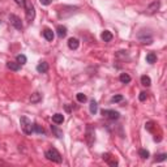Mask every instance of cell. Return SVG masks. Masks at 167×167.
Segmentation results:
<instances>
[{"mask_svg":"<svg viewBox=\"0 0 167 167\" xmlns=\"http://www.w3.org/2000/svg\"><path fill=\"white\" fill-rule=\"evenodd\" d=\"M159 7H161V3H159V2H154V3L150 4L148 8H146L145 13H146V14H154L158 9H159Z\"/></svg>","mask_w":167,"mask_h":167,"instance_id":"52a82bcc","label":"cell"},{"mask_svg":"<svg viewBox=\"0 0 167 167\" xmlns=\"http://www.w3.org/2000/svg\"><path fill=\"white\" fill-rule=\"evenodd\" d=\"M123 99H124V97H123V95H114V97L111 98V101H112L114 103H118V102H121Z\"/></svg>","mask_w":167,"mask_h":167,"instance_id":"484cf974","label":"cell"},{"mask_svg":"<svg viewBox=\"0 0 167 167\" xmlns=\"http://www.w3.org/2000/svg\"><path fill=\"white\" fill-rule=\"evenodd\" d=\"M78 46H80V42H78L77 38H69L68 39V47L71 50H77Z\"/></svg>","mask_w":167,"mask_h":167,"instance_id":"ba28073f","label":"cell"},{"mask_svg":"<svg viewBox=\"0 0 167 167\" xmlns=\"http://www.w3.org/2000/svg\"><path fill=\"white\" fill-rule=\"evenodd\" d=\"M24 8H25V12H26V18L27 21L31 22L35 18V8L33 5V3L30 0H25V4H24Z\"/></svg>","mask_w":167,"mask_h":167,"instance_id":"6da1fadb","label":"cell"},{"mask_svg":"<svg viewBox=\"0 0 167 167\" xmlns=\"http://www.w3.org/2000/svg\"><path fill=\"white\" fill-rule=\"evenodd\" d=\"M94 128L91 127V124H87L86 127V142H87V145L91 146L94 144Z\"/></svg>","mask_w":167,"mask_h":167,"instance_id":"277c9868","label":"cell"},{"mask_svg":"<svg viewBox=\"0 0 167 167\" xmlns=\"http://www.w3.org/2000/svg\"><path fill=\"white\" fill-rule=\"evenodd\" d=\"M9 21H11V24L13 25L16 29L17 30H22V22H21V18L18 17V16H16V14H11L9 16Z\"/></svg>","mask_w":167,"mask_h":167,"instance_id":"8992f818","label":"cell"},{"mask_svg":"<svg viewBox=\"0 0 167 167\" xmlns=\"http://www.w3.org/2000/svg\"><path fill=\"white\" fill-rule=\"evenodd\" d=\"M76 97H77V101L78 102H80V103H84V102H86V95L85 94H82V93H78L77 95H76Z\"/></svg>","mask_w":167,"mask_h":167,"instance_id":"d4e9b609","label":"cell"},{"mask_svg":"<svg viewBox=\"0 0 167 167\" xmlns=\"http://www.w3.org/2000/svg\"><path fill=\"white\" fill-rule=\"evenodd\" d=\"M153 125H154V123H153V121H148V123L145 124V128L152 132V131H153Z\"/></svg>","mask_w":167,"mask_h":167,"instance_id":"f1b7e54d","label":"cell"},{"mask_svg":"<svg viewBox=\"0 0 167 167\" xmlns=\"http://www.w3.org/2000/svg\"><path fill=\"white\" fill-rule=\"evenodd\" d=\"M20 124H21V129L24 131V133L31 134L34 132V131H33V124H31V121L26 116H22L21 119H20Z\"/></svg>","mask_w":167,"mask_h":167,"instance_id":"3957f363","label":"cell"},{"mask_svg":"<svg viewBox=\"0 0 167 167\" xmlns=\"http://www.w3.org/2000/svg\"><path fill=\"white\" fill-rule=\"evenodd\" d=\"M16 60H17V63L18 64H21V65H24V64H26V61H27V59H26V56L25 55H17V58H16Z\"/></svg>","mask_w":167,"mask_h":167,"instance_id":"7402d4cb","label":"cell"},{"mask_svg":"<svg viewBox=\"0 0 167 167\" xmlns=\"http://www.w3.org/2000/svg\"><path fill=\"white\" fill-rule=\"evenodd\" d=\"M51 129H52V132L55 133V136H56L58 138H61V137H63V132L58 128L56 125H51Z\"/></svg>","mask_w":167,"mask_h":167,"instance_id":"44dd1931","label":"cell"},{"mask_svg":"<svg viewBox=\"0 0 167 167\" xmlns=\"http://www.w3.org/2000/svg\"><path fill=\"white\" fill-rule=\"evenodd\" d=\"M103 159L109 162L110 166H114V167L118 166V161H116V159H111V154H109V153H107V154H103Z\"/></svg>","mask_w":167,"mask_h":167,"instance_id":"9a60e30c","label":"cell"},{"mask_svg":"<svg viewBox=\"0 0 167 167\" xmlns=\"http://www.w3.org/2000/svg\"><path fill=\"white\" fill-rule=\"evenodd\" d=\"M7 67L11 71H14V72H17V71L21 69V64H18L17 61H8L7 63Z\"/></svg>","mask_w":167,"mask_h":167,"instance_id":"8fae6325","label":"cell"},{"mask_svg":"<svg viewBox=\"0 0 167 167\" xmlns=\"http://www.w3.org/2000/svg\"><path fill=\"white\" fill-rule=\"evenodd\" d=\"M138 156H140L141 158H144V159H146V158H149L150 153L146 149H140V150H138Z\"/></svg>","mask_w":167,"mask_h":167,"instance_id":"603a6c76","label":"cell"},{"mask_svg":"<svg viewBox=\"0 0 167 167\" xmlns=\"http://www.w3.org/2000/svg\"><path fill=\"white\" fill-rule=\"evenodd\" d=\"M101 38H102L103 42H111V41H112V38H114V35H112V33H111V31L105 30V31L102 33Z\"/></svg>","mask_w":167,"mask_h":167,"instance_id":"9c48e42d","label":"cell"},{"mask_svg":"<svg viewBox=\"0 0 167 167\" xmlns=\"http://www.w3.org/2000/svg\"><path fill=\"white\" fill-rule=\"evenodd\" d=\"M51 2H52V0H39V3H41L42 5H50Z\"/></svg>","mask_w":167,"mask_h":167,"instance_id":"f546056e","label":"cell"},{"mask_svg":"<svg viewBox=\"0 0 167 167\" xmlns=\"http://www.w3.org/2000/svg\"><path fill=\"white\" fill-rule=\"evenodd\" d=\"M141 84L144 86H150V85H152V80H150L149 76L144 74V76H141Z\"/></svg>","mask_w":167,"mask_h":167,"instance_id":"ac0fdd59","label":"cell"},{"mask_svg":"<svg viewBox=\"0 0 167 167\" xmlns=\"http://www.w3.org/2000/svg\"><path fill=\"white\" fill-rule=\"evenodd\" d=\"M146 98H148V94H146L145 91H141V93H140V95H138V99H140L141 102H144Z\"/></svg>","mask_w":167,"mask_h":167,"instance_id":"83f0119b","label":"cell"},{"mask_svg":"<svg viewBox=\"0 0 167 167\" xmlns=\"http://www.w3.org/2000/svg\"><path fill=\"white\" fill-rule=\"evenodd\" d=\"M102 115L106 116L107 119H110V120H118L120 118V114L114 110H102Z\"/></svg>","mask_w":167,"mask_h":167,"instance_id":"5b68a950","label":"cell"},{"mask_svg":"<svg viewBox=\"0 0 167 167\" xmlns=\"http://www.w3.org/2000/svg\"><path fill=\"white\" fill-rule=\"evenodd\" d=\"M16 2V4H18V5H21V7H24V4H25V0H14Z\"/></svg>","mask_w":167,"mask_h":167,"instance_id":"4dcf8cb0","label":"cell"},{"mask_svg":"<svg viewBox=\"0 0 167 167\" xmlns=\"http://www.w3.org/2000/svg\"><path fill=\"white\" fill-rule=\"evenodd\" d=\"M52 121L55 123V124H63V121H64V115H63V114L52 115Z\"/></svg>","mask_w":167,"mask_h":167,"instance_id":"4fadbf2b","label":"cell"},{"mask_svg":"<svg viewBox=\"0 0 167 167\" xmlns=\"http://www.w3.org/2000/svg\"><path fill=\"white\" fill-rule=\"evenodd\" d=\"M33 131H34V132H37V133H39V134L45 133V129H43V127H41L39 124H33Z\"/></svg>","mask_w":167,"mask_h":167,"instance_id":"cb8c5ba5","label":"cell"},{"mask_svg":"<svg viewBox=\"0 0 167 167\" xmlns=\"http://www.w3.org/2000/svg\"><path fill=\"white\" fill-rule=\"evenodd\" d=\"M45 157H46L49 161L56 162V163H61V154L59 153L56 149H49V150H47V152L45 153Z\"/></svg>","mask_w":167,"mask_h":167,"instance_id":"7a4b0ae2","label":"cell"},{"mask_svg":"<svg viewBox=\"0 0 167 167\" xmlns=\"http://www.w3.org/2000/svg\"><path fill=\"white\" fill-rule=\"evenodd\" d=\"M146 61H148L149 64H154V63L157 61V55L154 52H149L146 55Z\"/></svg>","mask_w":167,"mask_h":167,"instance_id":"2e32d148","label":"cell"},{"mask_svg":"<svg viewBox=\"0 0 167 167\" xmlns=\"http://www.w3.org/2000/svg\"><path fill=\"white\" fill-rule=\"evenodd\" d=\"M119 80H120L123 84H128V82H131V76L128 73H121L120 77H119Z\"/></svg>","mask_w":167,"mask_h":167,"instance_id":"ffe728a7","label":"cell"},{"mask_svg":"<svg viewBox=\"0 0 167 167\" xmlns=\"http://www.w3.org/2000/svg\"><path fill=\"white\" fill-rule=\"evenodd\" d=\"M41 101H42V95L39 93H33V94H31V97H30V102L31 103H38Z\"/></svg>","mask_w":167,"mask_h":167,"instance_id":"e0dca14e","label":"cell"},{"mask_svg":"<svg viewBox=\"0 0 167 167\" xmlns=\"http://www.w3.org/2000/svg\"><path fill=\"white\" fill-rule=\"evenodd\" d=\"M43 37H45L49 42H52L54 41V31L51 29H45L43 30Z\"/></svg>","mask_w":167,"mask_h":167,"instance_id":"7c38bea8","label":"cell"},{"mask_svg":"<svg viewBox=\"0 0 167 167\" xmlns=\"http://www.w3.org/2000/svg\"><path fill=\"white\" fill-rule=\"evenodd\" d=\"M166 158H167V154H159V156H157L156 157V162H162V161H166Z\"/></svg>","mask_w":167,"mask_h":167,"instance_id":"4316f807","label":"cell"},{"mask_svg":"<svg viewBox=\"0 0 167 167\" xmlns=\"http://www.w3.org/2000/svg\"><path fill=\"white\" fill-rule=\"evenodd\" d=\"M37 71L39 73H46L47 71H49V63H46V61L39 63V64L37 65Z\"/></svg>","mask_w":167,"mask_h":167,"instance_id":"30bf717a","label":"cell"},{"mask_svg":"<svg viewBox=\"0 0 167 167\" xmlns=\"http://www.w3.org/2000/svg\"><path fill=\"white\" fill-rule=\"evenodd\" d=\"M56 33H58V37L59 38H64L67 35V27L63 26V25H59L56 27Z\"/></svg>","mask_w":167,"mask_h":167,"instance_id":"5bb4252c","label":"cell"},{"mask_svg":"<svg viewBox=\"0 0 167 167\" xmlns=\"http://www.w3.org/2000/svg\"><path fill=\"white\" fill-rule=\"evenodd\" d=\"M97 111H98V103L93 99V101H90V112L93 115H95V114H97Z\"/></svg>","mask_w":167,"mask_h":167,"instance_id":"d6986e66","label":"cell"}]
</instances>
